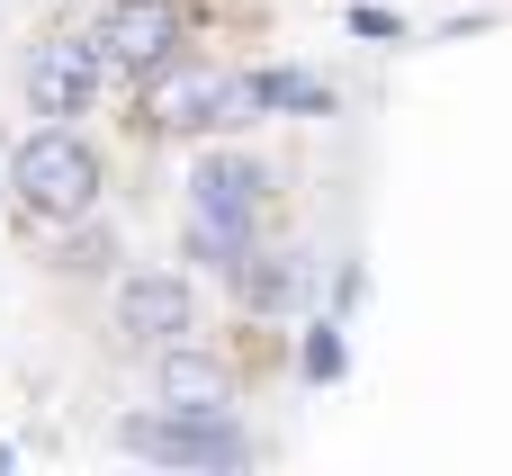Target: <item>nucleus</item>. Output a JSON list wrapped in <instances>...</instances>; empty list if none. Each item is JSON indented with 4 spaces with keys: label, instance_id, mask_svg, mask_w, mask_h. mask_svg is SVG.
Listing matches in <instances>:
<instances>
[{
    "label": "nucleus",
    "instance_id": "obj_1",
    "mask_svg": "<svg viewBox=\"0 0 512 476\" xmlns=\"http://www.w3.org/2000/svg\"><path fill=\"white\" fill-rule=\"evenodd\" d=\"M243 117H261L252 108V81H234V72H216V63H153L144 81H135V126L144 135H216V126H243Z\"/></svg>",
    "mask_w": 512,
    "mask_h": 476
},
{
    "label": "nucleus",
    "instance_id": "obj_2",
    "mask_svg": "<svg viewBox=\"0 0 512 476\" xmlns=\"http://www.w3.org/2000/svg\"><path fill=\"white\" fill-rule=\"evenodd\" d=\"M99 180H108V171H99L90 135H81V126H63V117H45V126L9 153V189H18V207H27V216H63V225H72V216H90V207H99Z\"/></svg>",
    "mask_w": 512,
    "mask_h": 476
},
{
    "label": "nucleus",
    "instance_id": "obj_3",
    "mask_svg": "<svg viewBox=\"0 0 512 476\" xmlns=\"http://www.w3.org/2000/svg\"><path fill=\"white\" fill-rule=\"evenodd\" d=\"M117 450L162 459V468H252V432L234 414H189V405H162V414L117 423Z\"/></svg>",
    "mask_w": 512,
    "mask_h": 476
},
{
    "label": "nucleus",
    "instance_id": "obj_4",
    "mask_svg": "<svg viewBox=\"0 0 512 476\" xmlns=\"http://www.w3.org/2000/svg\"><path fill=\"white\" fill-rule=\"evenodd\" d=\"M99 36H45L36 54H27V108L36 117H90V99H99Z\"/></svg>",
    "mask_w": 512,
    "mask_h": 476
},
{
    "label": "nucleus",
    "instance_id": "obj_5",
    "mask_svg": "<svg viewBox=\"0 0 512 476\" xmlns=\"http://www.w3.org/2000/svg\"><path fill=\"white\" fill-rule=\"evenodd\" d=\"M180 27H189V18H180V0H117L90 36H99V63H108V72L144 81L153 63H171V54H180Z\"/></svg>",
    "mask_w": 512,
    "mask_h": 476
},
{
    "label": "nucleus",
    "instance_id": "obj_6",
    "mask_svg": "<svg viewBox=\"0 0 512 476\" xmlns=\"http://www.w3.org/2000/svg\"><path fill=\"white\" fill-rule=\"evenodd\" d=\"M270 162H252V153H198L189 162V207L198 216H225V225H252L261 234V216H270Z\"/></svg>",
    "mask_w": 512,
    "mask_h": 476
},
{
    "label": "nucleus",
    "instance_id": "obj_7",
    "mask_svg": "<svg viewBox=\"0 0 512 476\" xmlns=\"http://www.w3.org/2000/svg\"><path fill=\"white\" fill-rule=\"evenodd\" d=\"M189 324H198L189 279H171V270H135V279H117V333H126V342L171 351V342H189Z\"/></svg>",
    "mask_w": 512,
    "mask_h": 476
},
{
    "label": "nucleus",
    "instance_id": "obj_8",
    "mask_svg": "<svg viewBox=\"0 0 512 476\" xmlns=\"http://www.w3.org/2000/svg\"><path fill=\"white\" fill-rule=\"evenodd\" d=\"M153 387H162V405H189V414H225L234 405V369L216 351H198V342H171Z\"/></svg>",
    "mask_w": 512,
    "mask_h": 476
},
{
    "label": "nucleus",
    "instance_id": "obj_9",
    "mask_svg": "<svg viewBox=\"0 0 512 476\" xmlns=\"http://www.w3.org/2000/svg\"><path fill=\"white\" fill-rule=\"evenodd\" d=\"M234 297H243L252 315H288V306H306V261H297V252H261V243H252V261L234 270Z\"/></svg>",
    "mask_w": 512,
    "mask_h": 476
},
{
    "label": "nucleus",
    "instance_id": "obj_10",
    "mask_svg": "<svg viewBox=\"0 0 512 476\" xmlns=\"http://www.w3.org/2000/svg\"><path fill=\"white\" fill-rule=\"evenodd\" d=\"M252 81V108L261 117H324L333 108V81L324 72H297V63H270V72H243Z\"/></svg>",
    "mask_w": 512,
    "mask_h": 476
},
{
    "label": "nucleus",
    "instance_id": "obj_11",
    "mask_svg": "<svg viewBox=\"0 0 512 476\" xmlns=\"http://www.w3.org/2000/svg\"><path fill=\"white\" fill-rule=\"evenodd\" d=\"M297 369H306V387H333V378L351 369V342H342V324H333V315H315V324H306V351H297Z\"/></svg>",
    "mask_w": 512,
    "mask_h": 476
},
{
    "label": "nucleus",
    "instance_id": "obj_12",
    "mask_svg": "<svg viewBox=\"0 0 512 476\" xmlns=\"http://www.w3.org/2000/svg\"><path fill=\"white\" fill-rule=\"evenodd\" d=\"M108 225H90V216H72V234H63V270H108Z\"/></svg>",
    "mask_w": 512,
    "mask_h": 476
},
{
    "label": "nucleus",
    "instance_id": "obj_13",
    "mask_svg": "<svg viewBox=\"0 0 512 476\" xmlns=\"http://www.w3.org/2000/svg\"><path fill=\"white\" fill-rule=\"evenodd\" d=\"M351 36H405L396 9H351Z\"/></svg>",
    "mask_w": 512,
    "mask_h": 476
},
{
    "label": "nucleus",
    "instance_id": "obj_14",
    "mask_svg": "<svg viewBox=\"0 0 512 476\" xmlns=\"http://www.w3.org/2000/svg\"><path fill=\"white\" fill-rule=\"evenodd\" d=\"M360 297H369V279H360V261H351V270H333V306H360Z\"/></svg>",
    "mask_w": 512,
    "mask_h": 476
},
{
    "label": "nucleus",
    "instance_id": "obj_15",
    "mask_svg": "<svg viewBox=\"0 0 512 476\" xmlns=\"http://www.w3.org/2000/svg\"><path fill=\"white\" fill-rule=\"evenodd\" d=\"M0 476H9V441H0Z\"/></svg>",
    "mask_w": 512,
    "mask_h": 476
}]
</instances>
